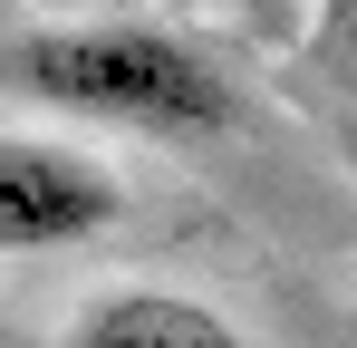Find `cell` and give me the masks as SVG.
<instances>
[{
    "instance_id": "cell-2",
    "label": "cell",
    "mask_w": 357,
    "mask_h": 348,
    "mask_svg": "<svg viewBox=\"0 0 357 348\" xmlns=\"http://www.w3.org/2000/svg\"><path fill=\"white\" fill-rule=\"evenodd\" d=\"M126 213V184L77 145L49 136H0V261L29 252H77Z\"/></svg>"
},
{
    "instance_id": "cell-3",
    "label": "cell",
    "mask_w": 357,
    "mask_h": 348,
    "mask_svg": "<svg viewBox=\"0 0 357 348\" xmlns=\"http://www.w3.org/2000/svg\"><path fill=\"white\" fill-rule=\"evenodd\" d=\"M68 348H251L213 310V300H193V290H107V300H87L77 310V329H68Z\"/></svg>"
},
{
    "instance_id": "cell-5",
    "label": "cell",
    "mask_w": 357,
    "mask_h": 348,
    "mask_svg": "<svg viewBox=\"0 0 357 348\" xmlns=\"http://www.w3.org/2000/svg\"><path fill=\"white\" fill-rule=\"evenodd\" d=\"M232 10H251V20H280V0H232Z\"/></svg>"
},
{
    "instance_id": "cell-1",
    "label": "cell",
    "mask_w": 357,
    "mask_h": 348,
    "mask_svg": "<svg viewBox=\"0 0 357 348\" xmlns=\"http://www.w3.org/2000/svg\"><path fill=\"white\" fill-rule=\"evenodd\" d=\"M0 78L59 116H97V126L165 136V145H203L241 126L222 58L165 20H49L0 58Z\"/></svg>"
},
{
    "instance_id": "cell-4",
    "label": "cell",
    "mask_w": 357,
    "mask_h": 348,
    "mask_svg": "<svg viewBox=\"0 0 357 348\" xmlns=\"http://www.w3.org/2000/svg\"><path fill=\"white\" fill-rule=\"evenodd\" d=\"M309 58H319V78L357 97V0H319V20H309Z\"/></svg>"
}]
</instances>
